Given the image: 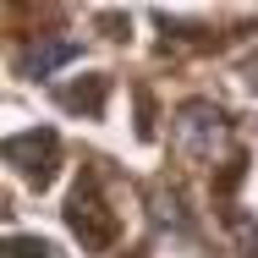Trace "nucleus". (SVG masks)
Instances as JSON below:
<instances>
[{"instance_id":"f257e3e1","label":"nucleus","mask_w":258,"mask_h":258,"mask_svg":"<svg viewBox=\"0 0 258 258\" xmlns=\"http://www.w3.org/2000/svg\"><path fill=\"white\" fill-rule=\"evenodd\" d=\"M0 159H6V165H17V170H22L33 187H50L55 159H60V138H55L50 126L17 132V138H6V143H0Z\"/></svg>"},{"instance_id":"f03ea898","label":"nucleus","mask_w":258,"mask_h":258,"mask_svg":"<svg viewBox=\"0 0 258 258\" xmlns=\"http://www.w3.org/2000/svg\"><path fill=\"white\" fill-rule=\"evenodd\" d=\"M66 225L83 236V247H110L115 242V220L104 214L99 192H94V181L83 176L77 187H72V198H66Z\"/></svg>"},{"instance_id":"7ed1b4c3","label":"nucleus","mask_w":258,"mask_h":258,"mask_svg":"<svg viewBox=\"0 0 258 258\" xmlns=\"http://www.w3.org/2000/svg\"><path fill=\"white\" fill-rule=\"evenodd\" d=\"M77 55V39H44V44H33L28 50V60H22V72L28 77H50L60 60H72Z\"/></svg>"},{"instance_id":"20e7f679","label":"nucleus","mask_w":258,"mask_h":258,"mask_svg":"<svg viewBox=\"0 0 258 258\" xmlns=\"http://www.w3.org/2000/svg\"><path fill=\"white\" fill-rule=\"evenodd\" d=\"M104 94H110V83H104V77H88V83L60 88V104H66V110H83V115H99V110H104Z\"/></svg>"},{"instance_id":"39448f33","label":"nucleus","mask_w":258,"mask_h":258,"mask_svg":"<svg viewBox=\"0 0 258 258\" xmlns=\"http://www.w3.org/2000/svg\"><path fill=\"white\" fill-rule=\"evenodd\" d=\"M0 258H50V242H39V236H6Z\"/></svg>"}]
</instances>
